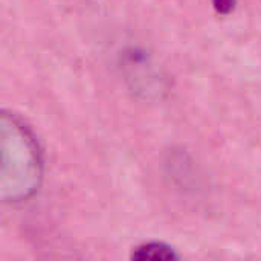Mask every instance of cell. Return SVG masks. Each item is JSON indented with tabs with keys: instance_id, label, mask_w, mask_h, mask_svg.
<instances>
[{
	"instance_id": "3",
	"label": "cell",
	"mask_w": 261,
	"mask_h": 261,
	"mask_svg": "<svg viewBox=\"0 0 261 261\" xmlns=\"http://www.w3.org/2000/svg\"><path fill=\"white\" fill-rule=\"evenodd\" d=\"M216 9L222 14H229L234 9V3L236 0H213Z\"/></svg>"
},
{
	"instance_id": "1",
	"label": "cell",
	"mask_w": 261,
	"mask_h": 261,
	"mask_svg": "<svg viewBox=\"0 0 261 261\" xmlns=\"http://www.w3.org/2000/svg\"><path fill=\"white\" fill-rule=\"evenodd\" d=\"M41 177L43 159L34 135L18 118L0 110V203L28 200Z\"/></svg>"
},
{
	"instance_id": "2",
	"label": "cell",
	"mask_w": 261,
	"mask_h": 261,
	"mask_svg": "<svg viewBox=\"0 0 261 261\" xmlns=\"http://www.w3.org/2000/svg\"><path fill=\"white\" fill-rule=\"evenodd\" d=\"M136 258L139 260H176L177 258V254L167 245H161V243H150V245H145L142 248L138 249Z\"/></svg>"
}]
</instances>
